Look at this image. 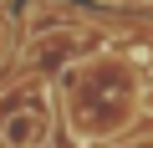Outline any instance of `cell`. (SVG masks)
<instances>
[{"label": "cell", "instance_id": "1", "mask_svg": "<svg viewBox=\"0 0 153 148\" xmlns=\"http://www.w3.org/2000/svg\"><path fill=\"white\" fill-rule=\"evenodd\" d=\"M51 138V123L46 112H31V107H16L0 118V148H41Z\"/></svg>", "mask_w": 153, "mask_h": 148}, {"label": "cell", "instance_id": "2", "mask_svg": "<svg viewBox=\"0 0 153 148\" xmlns=\"http://www.w3.org/2000/svg\"><path fill=\"white\" fill-rule=\"evenodd\" d=\"M138 112H143V118H153V82L138 92Z\"/></svg>", "mask_w": 153, "mask_h": 148}]
</instances>
